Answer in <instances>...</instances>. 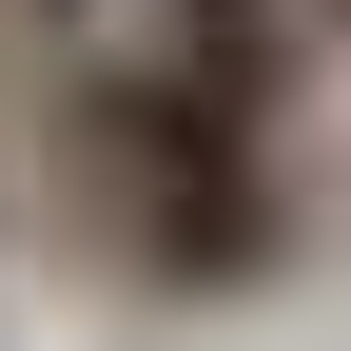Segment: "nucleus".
I'll return each mask as SVG.
<instances>
[{
  "mask_svg": "<svg viewBox=\"0 0 351 351\" xmlns=\"http://www.w3.org/2000/svg\"><path fill=\"white\" fill-rule=\"evenodd\" d=\"M59 195L98 215V254L137 293H254L293 254V137L234 117L215 78H176L156 39L59 78Z\"/></svg>",
  "mask_w": 351,
  "mask_h": 351,
  "instance_id": "1",
  "label": "nucleus"
},
{
  "mask_svg": "<svg viewBox=\"0 0 351 351\" xmlns=\"http://www.w3.org/2000/svg\"><path fill=\"white\" fill-rule=\"evenodd\" d=\"M156 59L215 78L234 117H274L293 137V59H313V0H156Z\"/></svg>",
  "mask_w": 351,
  "mask_h": 351,
  "instance_id": "2",
  "label": "nucleus"
},
{
  "mask_svg": "<svg viewBox=\"0 0 351 351\" xmlns=\"http://www.w3.org/2000/svg\"><path fill=\"white\" fill-rule=\"evenodd\" d=\"M20 20H59V39H78V20H98V0H20Z\"/></svg>",
  "mask_w": 351,
  "mask_h": 351,
  "instance_id": "3",
  "label": "nucleus"
},
{
  "mask_svg": "<svg viewBox=\"0 0 351 351\" xmlns=\"http://www.w3.org/2000/svg\"><path fill=\"white\" fill-rule=\"evenodd\" d=\"M313 39H351V0H313Z\"/></svg>",
  "mask_w": 351,
  "mask_h": 351,
  "instance_id": "4",
  "label": "nucleus"
}]
</instances>
